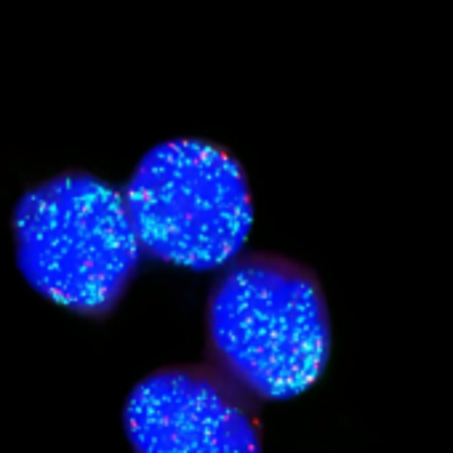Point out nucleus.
I'll return each instance as SVG.
<instances>
[{"instance_id":"obj_1","label":"nucleus","mask_w":453,"mask_h":453,"mask_svg":"<svg viewBox=\"0 0 453 453\" xmlns=\"http://www.w3.org/2000/svg\"><path fill=\"white\" fill-rule=\"evenodd\" d=\"M331 357V315L318 275L283 254L226 265L205 304V360L257 403L307 392Z\"/></svg>"},{"instance_id":"obj_2","label":"nucleus","mask_w":453,"mask_h":453,"mask_svg":"<svg viewBox=\"0 0 453 453\" xmlns=\"http://www.w3.org/2000/svg\"><path fill=\"white\" fill-rule=\"evenodd\" d=\"M12 226L30 288L86 318H107L120 304L144 254L123 192L86 171L27 189Z\"/></svg>"},{"instance_id":"obj_3","label":"nucleus","mask_w":453,"mask_h":453,"mask_svg":"<svg viewBox=\"0 0 453 453\" xmlns=\"http://www.w3.org/2000/svg\"><path fill=\"white\" fill-rule=\"evenodd\" d=\"M123 197L142 251L197 273L233 265L254 224L243 163L205 139H168L147 150Z\"/></svg>"},{"instance_id":"obj_4","label":"nucleus","mask_w":453,"mask_h":453,"mask_svg":"<svg viewBox=\"0 0 453 453\" xmlns=\"http://www.w3.org/2000/svg\"><path fill=\"white\" fill-rule=\"evenodd\" d=\"M134 453H262L259 403L213 365H165L126 397Z\"/></svg>"}]
</instances>
